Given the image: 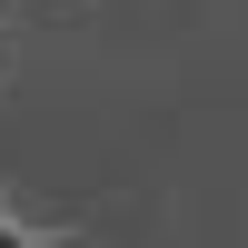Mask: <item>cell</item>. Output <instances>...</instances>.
Listing matches in <instances>:
<instances>
[{
	"label": "cell",
	"instance_id": "cell-1",
	"mask_svg": "<svg viewBox=\"0 0 248 248\" xmlns=\"http://www.w3.org/2000/svg\"><path fill=\"white\" fill-rule=\"evenodd\" d=\"M10 248H90V238H10Z\"/></svg>",
	"mask_w": 248,
	"mask_h": 248
}]
</instances>
